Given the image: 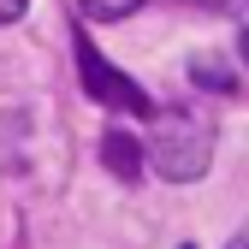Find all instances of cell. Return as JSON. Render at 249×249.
<instances>
[{
  "label": "cell",
  "mask_w": 249,
  "mask_h": 249,
  "mask_svg": "<svg viewBox=\"0 0 249 249\" xmlns=\"http://www.w3.org/2000/svg\"><path fill=\"white\" fill-rule=\"evenodd\" d=\"M137 6H142V0H83V12H89V18H107V24H113V18H131Z\"/></svg>",
  "instance_id": "obj_5"
},
{
  "label": "cell",
  "mask_w": 249,
  "mask_h": 249,
  "mask_svg": "<svg viewBox=\"0 0 249 249\" xmlns=\"http://www.w3.org/2000/svg\"><path fill=\"white\" fill-rule=\"evenodd\" d=\"M12 18H24V0H0V24H12Z\"/></svg>",
  "instance_id": "obj_6"
},
{
  "label": "cell",
  "mask_w": 249,
  "mask_h": 249,
  "mask_svg": "<svg viewBox=\"0 0 249 249\" xmlns=\"http://www.w3.org/2000/svg\"><path fill=\"white\" fill-rule=\"evenodd\" d=\"M190 77H196L202 89H220V95H226V89H237L231 66H220V59H196V66H190Z\"/></svg>",
  "instance_id": "obj_4"
},
{
  "label": "cell",
  "mask_w": 249,
  "mask_h": 249,
  "mask_svg": "<svg viewBox=\"0 0 249 249\" xmlns=\"http://www.w3.org/2000/svg\"><path fill=\"white\" fill-rule=\"evenodd\" d=\"M226 249H249V231H237V237H231V243H226Z\"/></svg>",
  "instance_id": "obj_7"
},
{
  "label": "cell",
  "mask_w": 249,
  "mask_h": 249,
  "mask_svg": "<svg viewBox=\"0 0 249 249\" xmlns=\"http://www.w3.org/2000/svg\"><path fill=\"white\" fill-rule=\"evenodd\" d=\"M77 71H83V89H89L101 107H113V113H137V119H142V113H154V107H148V95H142V89L124 77L119 66H107V53L89 42V36H77Z\"/></svg>",
  "instance_id": "obj_2"
},
{
  "label": "cell",
  "mask_w": 249,
  "mask_h": 249,
  "mask_svg": "<svg viewBox=\"0 0 249 249\" xmlns=\"http://www.w3.org/2000/svg\"><path fill=\"white\" fill-rule=\"evenodd\" d=\"M148 160L160 178L172 184H196L213 160V124L190 107H172V113H154V137H148Z\"/></svg>",
  "instance_id": "obj_1"
},
{
  "label": "cell",
  "mask_w": 249,
  "mask_h": 249,
  "mask_svg": "<svg viewBox=\"0 0 249 249\" xmlns=\"http://www.w3.org/2000/svg\"><path fill=\"white\" fill-rule=\"evenodd\" d=\"M237 48H243V59H249V30H243V36H237Z\"/></svg>",
  "instance_id": "obj_8"
},
{
  "label": "cell",
  "mask_w": 249,
  "mask_h": 249,
  "mask_svg": "<svg viewBox=\"0 0 249 249\" xmlns=\"http://www.w3.org/2000/svg\"><path fill=\"white\" fill-rule=\"evenodd\" d=\"M101 160H107L113 178L137 184V172H142V142H137L131 131H107V137H101Z\"/></svg>",
  "instance_id": "obj_3"
},
{
  "label": "cell",
  "mask_w": 249,
  "mask_h": 249,
  "mask_svg": "<svg viewBox=\"0 0 249 249\" xmlns=\"http://www.w3.org/2000/svg\"><path fill=\"white\" fill-rule=\"evenodd\" d=\"M184 249H190V243H184Z\"/></svg>",
  "instance_id": "obj_9"
}]
</instances>
